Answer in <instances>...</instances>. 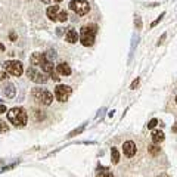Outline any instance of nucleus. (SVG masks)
<instances>
[{
	"instance_id": "bb28decb",
	"label": "nucleus",
	"mask_w": 177,
	"mask_h": 177,
	"mask_svg": "<svg viewBox=\"0 0 177 177\" xmlns=\"http://www.w3.org/2000/svg\"><path fill=\"white\" fill-rule=\"evenodd\" d=\"M165 37H167V34H165V33H164V34L161 35V39H159V40H158V46H161V44H163V43H164V40H165Z\"/></svg>"
},
{
	"instance_id": "f704fd0d",
	"label": "nucleus",
	"mask_w": 177,
	"mask_h": 177,
	"mask_svg": "<svg viewBox=\"0 0 177 177\" xmlns=\"http://www.w3.org/2000/svg\"><path fill=\"white\" fill-rule=\"evenodd\" d=\"M176 103H177V96H176Z\"/></svg>"
},
{
	"instance_id": "9d476101",
	"label": "nucleus",
	"mask_w": 177,
	"mask_h": 177,
	"mask_svg": "<svg viewBox=\"0 0 177 177\" xmlns=\"http://www.w3.org/2000/svg\"><path fill=\"white\" fill-rule=\"evenodd\" d=\"M123 152H124V155H126V157L131 158L134 154H136V143L133 142V140H127V142H124Z\"/></svg>"
},
{
	"instance_id": "a211bd4d",
	"label": "nucleus",
	"mask_w": 177,
	"mask_h": 177,
	"mask_svg": "<svg viewBox=\"0 0 177 177\" xmlns=\"http://www.w3.org/2000/svg\"><path fill=\"white\" fill-rule=\"evenodd\" d=\"M137 40H139V37H137V35H133V40H131V49H130V59L133 58V53H134V47L137 46Z\"/></svg>"
},
{
	"instance_id": "f8f14e48",
	"label": "nucleus",
	"mask_w": 177,
	"mask_h": 177,
	"mask_svg": "<svg viewBox=\"0 0 177 177\" xmlns=\"http://www.w3.org/2000/svg\"><path fill=\"white\" fill-rule=\"evenodd\" d=\"M58 14H59V6H49L46 10V15L50 21H58Z\"/></svg>"
},
{
	"instance_id": "c9c22d12",
	"label": "nucleus",
	"mask_w": 177,
	"mask_h": 177,
	"mask_svg": "<svg viewBox=\"0 0 177 177\" xmlns=\"http://www.w3.org/2000/svg\"><path fill=\"white\" fill-rule=\"evenodd\" d=\"M0 164H2V159H0Z\"/></svg>"
},
{
	"instance_id": "412c9836",
	"label": "nucleus",
	"mask_w": 177,
	"mask_h": 177,
	"mask_svg": "<svg viewBox=\"0 0 177 177\" xmlns=\"http://www.w3.org/2000/svg\"><path fill=\"white\" fill-rule=\"evenodd\" d=\"M157 124H158V120H157V118H152L149 123H148V129H149V130L155 129V127H157Z\"/></svg>"
},
{
	"instance_id": "b1692460",
	"label": "nucleus",
	"mask_w": 177,
	"mask_h": 177,
	"mask_svg": "<svg viewBox=\"0 0 177 177\" xmlns=\"http://www.w3.org/2000/svg\"><path fill=\"white\" fill-rule=\"evenodd\" d=\"M96 177H114L112 173H108V171H102V173H99Z\"/></svg>"
},
{
	"instance_id": "f257e3e1",
	"label": "nucleus",
	"mask_w": 177,
	"mask_h": 177,
	"mask_svg": "<svg viewBox=\"0 0 177 177\" xmlns=\"http://www.w3.org/2000/svg\"><path fill=\"white\" fill-rule=\"evenodd\" d=\"M7 120L9 123H12L15 127H24L28 121V115L25 112V109L21 106H15V108L9 109L7 112Z\"/></svg>"
},
{
	"instance_id": "2eb2a0df",
	"label": "nucleus",
	"mask_w": 177,
	"mask_h": 177,
	"mask_svg": "<svg viewBox=\"0 0 177 177\" xmlns=\"http://www.w3.org/2000/svg\"><path fill=\"white\" fill-rule=\"evenodd\" d=\"M111 158H112V164L120 163V154H118L117 148H111Z\"/></svg>"
},
{
	"instance_id": "aec40b11",
	"label": "nucleus",
	"mask_w": 177,
	"mask_h": 177,
	"mask_svg": "<svg viewBox=\"0 0 177 177\" xmlns=\"http://www.w3.org/2000/svg\"><path fill=\"white\" fill-rule=\"evenodd\" d=\"M0 131H2V133H7V131H9V126H7L6 121H3V120H0Z\"/></svg>"
},
{
	"instance_id": "a878e982",
	"label": "nucleus",
	"mask_w": 177,
	"mask_h": 177,
	"mask_svg": "<svg viewBox=\"0 0 177 177\" xmlns=\"http://www.w3.org/2000/svg\"><path fill=\"white\" fill-rule=\"evenodd\" d=\"M6 78H7V72L3 69V71L0 72V81H3V80H6Z\"/></svg>"
},
{
	"instance_id": "5701e85b",
	"label": "nucleus",
	"mask_w": 177,
	"mask_h": 177,
	"mask_svg": "<svg viewBox=\"0 0 177 177\" xmlns=\"http://www.w3.org/2000/svg\"><path fill=\"white\" fill-rule=\"evenodd\" d=\"M164 16H165V12H163V14H161V15H159V16H158V18H157V19H155V21H154V22H152V24H150V27H152V28H154V27H155V25H157V24H158V22H159V21H161V19H163V18H164Z\"/></svg>"
},
{
	"instance_id": "9b49d317",
	"label": "nucleus",
	"mask_w": 177,
	"mask_h": 177,
	"mask_svg": "<svg viewBox=\"0 0 177 177\" xmlns=\"http://www.w3.org/2000/svg\"><path fill=\"white\" fill-rule=\"evenodd\" d=\"M56 71H58V74H61V75H71V67H69L67 62L58 64L56 65Z\"/></svg>"
},
{
	"instance_id": "7c9ffc66",
	"label": "nucleus",
	"mask_w": 177,
	"mask_h": 177,
	"mask_svg": "<svg viewBox=\"0 0 177 177\" xmlns=\"http://www.w3.org/2000/svg\"><path fill=\"white\" fill-rule=\"evenodd\" d=\"M56 34H58V35L62 34V28H56Z\"/></svg>"
},
{
	"instance_id": "dca6fc26",
	"label": "nucleus",
	"mask_w": 177,
	"mask_h": 177,
	"mask_svg": "<svg viewBox=\"0 0 177 177\" xmlns=\"http://www.w3.org/2000/svg\"><path fill=\"white\" fill-rule=\"evenodd\" d=\"M148 152H149L152 157H157L158 154H159V146H158L157 143H154V145L148 146Z\"/></svg>"
},
{
	"instance_id": "72a5a7b5",
	"label": "nucleus",
	"mask_w": 177,
	"mask_h": 177,
	"mask_svg": "<svg viewBox=\"0 0 177 177\" xmlns=\"http://www.w3.org/2000/svg\"><path fill=\"white\" fill-rule=\"evenodd\" d=\"M55 2H58V3H59V2H62V0H55Z\"/></svg>"
},
{
	"instance_id": "2f4dec72",
	"label": "nucleus",
	"mask_w": 177,
	"mask_h": 177,
	"mask_svg": "<svg viewBox=\"0 0 177 177\" xmlns=\"http://www.w3.org/2000/svg\"><path fill=\"white\" fill-rule=\"evenodd\" d=\"M41 2H43V3H46V5H49V3H50V0H41Z\"/></svg>"
},
{
	"instance_id": "ddd939ff",
	"label": "nucleus",
	"mask_w": 177,
	"mask_h": 177,
	"mask_svg": "<svg viewBox=\"0 0 177 177\" xmlns=\"http://www.w3.org/2000/svg\"><path fill=\"white\" fill-rule=\"evenodd\" d=\"M65 40L68 41V43H71V44H74V43H77V41L80 40V35L77 34V31L75 30H68V33H67V35H65Z\"/></svg>"
},
{
	"instance_id": "39448f33",
	"label": "nucleus",
	"mask_w": 177,
	"mask_h": 177,
	"mask_svg": "<svg viewBox=\"0 0 177 177\" xmlns=\"http://www.w3.org/2000/svg\"><path fill=\"white\" fill-rule=\"evenodd\" d=\"M3 69L15 77H21L24 72V65L19 61H6L3 64Z\"/></svg>"
},
{
	"instance_id": "6e6552de",
	"label": "nucleus",
	"mask_w": 177,
	"mask_h": 177,
	"mask_svg": "<svg viewBox=\"0 0 177 177\" xmlns=\"http://www.w3.org/2000/svg\"><path fill=\"white\" fill-rule=\"evenodd\" d=\"M30 62L33 67H39L41 68L46 62H47V58H46V53H40V52H35L30 56Z\"/></svg>"
},
{
	"instance_id": "0eeeda50",
	"label": "nucleus",
	"mask_w": 177,
	"mask_h": 177,
	"mask_svg": "<svg viewBox=\"0 0 177 177\" xmlns=\"http://www.w3.org/2000/svg\"><path fill=\"white\" fill-rule=\"evenodd\" d=\"M71 93H72V88L69 87V86L58 84V86L55 87V97H56V101H59V102H67L68 97L71 96Z\"/></svg>"
},
{
	"instance_id": "7ed1b4c3",
	"label": "nucleus",
	"mask_w": 177,
	"mask_h": 177,
	"mask_svg": "<svg viewBox=\"0 0 177 177\" xmlns=\"http://www.w3.org/2000/svg\"><path fill=\"white\" fill-rule=\"evenodd\" d=\"M27 77L31 81L37 83V84H44L49 80V74H46L44 71H41V68L39 67H28L27 69Z\"/></svg>"
},
{
	"instance_id": "423d86ee",
	"label": "nucleus",
	"mask_w": 177,
	"mask_h": 177,
	"mask_svg": "<svg viewBox=\"0 0 177 177\" xmlns=\"http://www.w3.org/2000/svg\"><path fill=\"white\" fill-rule=\"evenodd\" d=\"M69 9L71 10H74L77 15H83L88 14V10H90V5H88L87 0H72L71 3H69Z\"/></svg>"
},
{
	"instance_id": "6ab92c4d",
	"label": "nucleus",
	"mask_w": 177,
	"mask_h": 177,
	"mask_svg": "<svg viewBox=\"0 0 177 177\" xmlns=\"http://www.w3.org/2000/svg\"><path fill=\"white\" fill-rule=\"evenodd\" d=\"M67 19H68V14H67L65 10H61V12L58 14V21H61V22H65Z\"/></svg>"
},
{
	"instance_id": "c756f323",
	"label": "nucleus",
	"mask_w": 177,
	"mask_h": 177,
	"mask_svg": "<svg viewBox=\"0 0 177 177\" xmlns=\"http://www.w3.org/2000/svg\"><path fill=\"white\" fill-rule=\"evenodd\" d=\"M50 75H52V78H53L55 81H59V77H58V75L55 74V72H52V74H50Z\"/></svg>"
},
{
	"instance_id": "cd10ccee",
	"label": "nucleus",
	"mask_w": 177,
	"mask_h": 177,
	"mask_svg": "<svg viewBox=\"0 0 177 177\" xmlns=\"http://www.w3.org/2000/svg\"><path fill=\"white\" fill-rule=\"evenodd\" d=\"M5 112H6V105L0 103V115H2V114H5Z\"/></svg>"
},
{
	"instance_id": "4468645a",
	"label": "nucleus",
	"mask_w": 177,
	"mask_h": 177,
	"mask_svg": "<svg viewBox=\"0 0 177 177\" xmlns=\"http://www.w3.org/2000/svg\"><path fill=\"white\" fill-rule=\"evenodd\" d=\"M164 139H165V136H164V133L163 131H159V130H155L154 133H152V142L154 143H159V142H163Z\"/></svg>"
},
{
	"instance_id": "473e14b6",
	"label": "nucleus",
	"mask_w": 177,
	"mask_h": 177,
	"mask_svg": "<svg viewBox=\"0 0 177 177\" xmlns=\"http://www.w3.org/2000/svg\"><path fill=\"white\" fill-rule=\"evenodd\" d=\"M173 131H174V133H177V124L174 126V127H173Z\"/></svg>"
},
{
	"instance_id": "393cba45",
	"label": "nucleus",
	"mask_w": 177,
	"mask_h": 177,
	"mask_svg": "<svg viewBox=\"0 0 177 177\" xmlns=\"http://www.w3.org/2000/svg\"><path fill=\"white\" fill-rule=\"evenodd\" d=\"M139 83H140V80H139V78H136L134 81L131 83V86H130V88H131V90H136V87L139 86Z\"/></svg>"
},
{
	"instance_id": "c85d7f7f",
	"label": "nucleus",
	"mask_w": 177,
	"mask_h": 177,
	"mask_svg": "<svg viewBox=\"0 0 177 177\" xmlns=\"http://www.w3.org/2000/svg\"><path fill=\"white\" fill-rule=\"evenodd\" d=\"M5 50H6V47H5V44H3V43L0 41V53H3Z\"/></svg>"
},
{
	"instance_id": "f3484780",
	"label": "nucleus",
	"mask_w": 177,
	"mask_h": 177,
	"mask_svg": "<svg viewBox=\"0 0 177 177\" xmlns=\"http://www.w3.org/2000/svg\"><path fill=\"white\" fill-rule=\"evenodd\" d=\"M86 124H87V123L81 124V126H80V127H78V129L72 130V131H71V133H69V134H68V136H67V137H69V139H71V137H74V136H77V134H80V133H81L83 130L86 129Z\"/></svg>"
},
{
	"instance_id": "f03ea898",
	"label": "nucleus",
	"mask_w": 177,
	"mask_h": 177,
	"mask_svg": "<svg viewBox=\"0 0 177 177\" xmlns=\"http://www.w3.org/2000/svg\"><path fill=\"white\" fill-rule=\"evenodd\" d=\"M96 33H97V25L95 24H90V25H84L80 31V41H81L83 46H93L96 39Z\"/></svg>"
},
{
	"instance_id": "20e7f679",
	"label": "nucleus",
	"mask_w": 177,
	"mask_h": 177,
	"mask_svg": "<svg viewBox=\"0 0 177 177\" xmlns=\"http://www.w3.org/2000/svg\"><path fill=\"white\" fill-rule=\"evenodd\" d=\"M31 95L34 97L37 102H40L41 105H50V103L53 102V95L46 90V88H41V87H35L33 88V92H31Z\"/></svg>"
},
{
	"instance_id": "4be33fe9",
	"label": "nucleus",
	"mask_w": 177,
	"mask_h": 177,
	"mask_svg": "<svg viewBox=\"0 0 177 177\" xmlns=\"http://www.w3.org/2000/svg\"><path fill=\"white\" fill-rule=\"evenodd\" d=\"M134 25H136L137 30H142V19H140V16L134 18Z\"/></svg>"
},
{
	"instance_id": "1a4fd4ad",
	"label": "nucleus",
	"mask_w": 177,
	"mask_h": 177,
	"mask_svg": "<svg viewBox=\"0 0 177 177\" xmlns=\"http://www.w3.org/2000/svg\"><path fill=\"white\" fill-rule=\"evenodd\" d=\"M0 90H2V95L5 96L6 99H14L15 95H16V88H15V86L9 81H6L5 84H2Z\"/></svg>"
}]
</instances>
